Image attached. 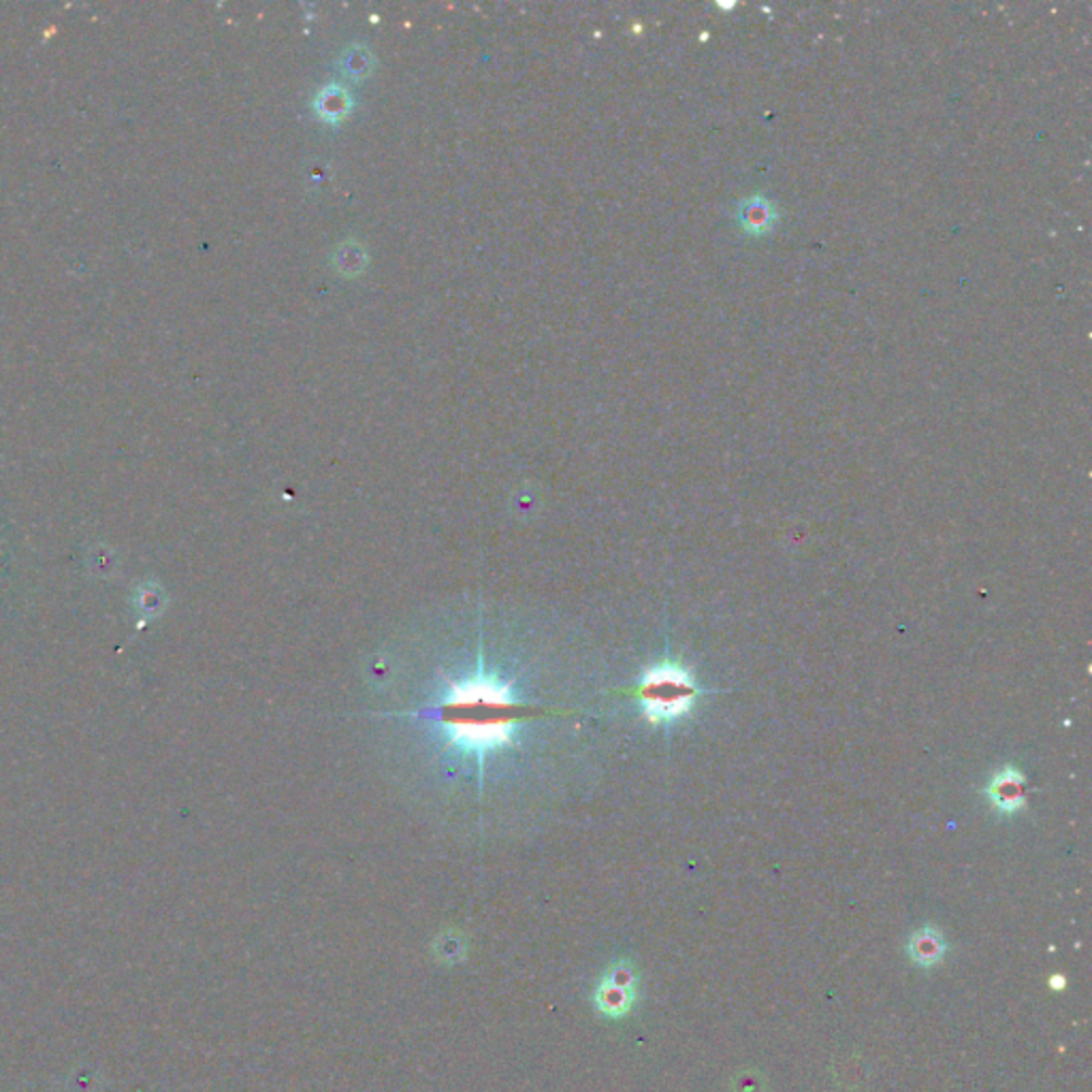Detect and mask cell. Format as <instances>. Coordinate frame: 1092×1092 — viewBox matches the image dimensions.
<instances>
[{
    "instance_id": "obj_5",
    "label": "cell",
    "mask_w": 1092,
    "mask_h": 1092,
    "mask_svg": "<svg viewBox=\"0 0 1092 1092\" xmlns=\"http://www.w3.org/2000/svg\"><path fill=\"white\" fill-rule=\"evenodd\" d=\"M904 950L911 963L917 964L920 968H933L946 959L948 943L937 928L924 926L909 937Z\"/></svg>"
},
{
    "instance_id": "obj_3",
    "label": "cell",
    "mask_w": 1092,
    "mask_h": 1092,
    "mask_svg": "<svg viewBox=\"0 0 1092 1092\" xmlns=\"http://www.w3.org/2000/svg\"><path fill=\"white\" fill-rule=\"evenodd\" d=\"M639 971L632 961L619 959L600 977L593 990L595 1012L608 1020L626 1018L639 1001Z\"/></svg>"
},
{
    "instance_id": "obj_4",
    "label": "cell",
    "mask_w": 1092,
    "mask_h": 1092,
    "mask_svg": "<svg viewBox=\"0 0 1092 1092\" xmlns=\"http://www.w3.org/2000/svg\"><path fill=\"white\" fill-rule=\"evenodd\" d=\"M988 800L1001 813H1016L1027 805V779L1025 774L1005 767L997 772L988 783Z\"/></svg>"
},
{
    "instance_id": "obj_1",
    "label": "cell",
    "mask_w": 1092,
    "mask_h": 1092,
    "mask_svg": "<svg viewBox=\"0 0 1092 1092\" xmlns=\"http://www.w3.org/2000/svg\"><path fill=\"white\" fill-rule=\"evenodd\" d=\"M525 712L509 681L476 672L463 681L449 679V692L436 708V719L452 747L476 756L485 767L489 754L513 745L514 730Z\"/></svg>"
},
{
    "instance_id": "obj_7",
    "label": "cell",
    "mask_w": 1092,
    "mask_h": 1092,
    "mask_svg": "<svg viewBox=\"0 0 1092 1092\" xmlns=\"http://www.w3.org/2000/svg\"><path fill=\"white\" fill-rule=\"evenodd\" d=\"M440 941H442V943H447V948H438V959H440V961L452 963V961L461 959V954H463V941H461V939H457L454 935H450L447 939H445V937H440Z\"/></svg>"
},
{
    "instance_id": "obj_6",
    "label": "cell",
    "mask_w": 1092,
    "mask_h": 1092,
    "mask_svg": "<svg viewBox=\"0 0 1092 1092\" xmlns=\"http://www.w3.org/2000/svg\"><path fill=\"white\" fill-rule=\"evenodd\" d=\"M134 604L143 617H154L163 608V595L154 584L139 587V600Z\"/></svg>"
},
{
    "instance_id": "obj_2",
    "label": "cell",
    "mask_w": 1092,
    "mask_h": 1092,
    "mask_svg": "<svg viewBox=\"0 0 1092 1092\" xmlns=\"http://www.w3.org/2000/svg\"><path fill=\"white\" fill-rule=\"evenodd\" d=\"M637 696L644 717L651 723H664L688 715L703 696V690L683 666L661 661L644 672Z\"/></svg>"
}]
</instances>
